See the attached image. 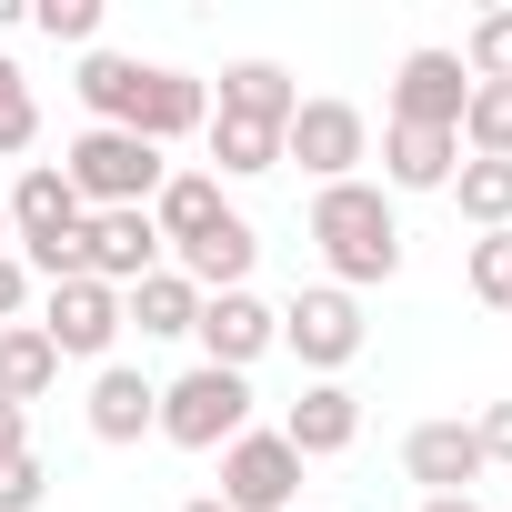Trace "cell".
Masks as SVG:
<instances>
[{"label": "cell", "mask_w": 512, "mask_h": 512, "mask_svg": "<svg viewBox=\"0 0 512 512\" xmlns=\"http://www.w3.org/2000/svg\"><path fill=\"white\" fill-rule=\"evenodd\" d=\"M71 91H81L91 131H131V141H151V151L211 131V81H191V71H151V61H131V51H91Z\"/></svg>", "instance_id": "cell-1"}, {"label": "cell", "mask_w": 512, "mask_h": 512, "mask_svg": "<svg viewBox=\"0 0 512 512\" xmlns=\"http://www.w3.org/2000/svg\"><path fill=\"white\" fill-rule=\"evenodd\" d=\"M312 241H322V262H332V292H372L402 272V221L372 181H332L312 191Z\"/></svg>", "instance_id": "cell-2"}, {"label": "cell", "mask_w": 512, "mask_h": 512, "mask_svg": "<svg viewBox=\"0 0 512 512\" xmlns=\"http://www.w3.org/2000/svg\"><path fill=\"white\" fill-rule=\"evenodd\" d=\"M81 191L61 181V161H31L11 181V241H21V272L41 282H81Z\"/></svg>", "instance_id": "cell-3"}, {"label": "cell", "mask_w": 512, "mask_h": 512, "mask_svg": "<svg viewBox=\"0 0 512 512\" xmlns=\"http://www.w3.org/2000/svg\"><path fill=\"white\" fill-rule=\"evenodd\" d=\"M151 432L181 442V452H231V442L251 432V372L191 362L181 382H161V422H151Z\"/></svg>", "instance_id": "cell-4"}, {"label": "cell", "mask_w": 512, "mask_h": 512, "mask_svg": "<svg viewBox=\"0 0 512 512\" xmlns=\"http://www.w3.org/2000/svg\"><path fill=\"white\" fill-rule=\"evenodd\" d=\"M61 181L81 191V211H151V191H161L171 171H161V151L131 141V131H81V141L61 151Z\"/></svg>", "instance_id": "cell-5"}, {"label": "cell", "mask_w": 512, "mask_h": 512, "mask_svg": "<svg viewBox=\"0 0 512 512\" xmlns=\"http://www.w3.org/2000/svg\"><path fill=\"white\" fill-rule=\"evenodd\" d=\"M282 161H302L322 191H332V181H362V161H372V121H362L352 101H302L292 131H282Z\"/></svg>", "instance_id": "cell-6"}, {"label": "cell", "mask_w": 512, "mask_h": 512, "mask_svg": "<svg viewBox=\"0 0 512 512\" xmlns=\"http://www.w3.org/2000/svg\"><path fill=\"white\" fill-rule=\"evenodd\" d=\"M131 322H121V292L111 282H51V302H41V342L61 352V362H111V342H121Z\"/></svg>", "instance_id": "cell-7"}, {"label": "cell", "mask_w": 512, "mask_h": 512, "mask_svg": "<svg viewBox=\"0 0 512 512\" xmlns=\"http://www.w3.org/2000/svg\"><path fill=\"white\" fill-rule=\"evenodd\" d=\"M282 342L302 352V372L342 382V362H362V302H352V292H332V282H312V292L282 312Z\"/></svg>", "instance_id": "cell-8"}, {"label": "cell", "mask_w": 512, "mask_h": 512, "mask_svg": "<svg viewBox=\"0 0 512 512\" xmlns=\"http://www.w3.org/2000/svg\"><path fill=\"white\" fill-rule=\"evenodd\" d=\"M292 492H302V452L282 432H241L221 452V512H292Z\"/></svg>", "instance_id": "cell-9"}, {"label": "cell", "mask_w": 512, "mask_h": 512, "mask_svg": "<svg viewBox=\"0 0 512 512\" xmlns=\"http://www.w3.org/2000/svg\"><path fill=\"white\" fill-rule=\"evenodd\" d=\"M191 342H201V362H211V372H251V362L282 342V312H272L262 292H211V302H201V322H191Z\"/></svg>", "instance_id": "cell-10"}, {"label": "cell", "mask_w": 512, "mask_h": 512, "mask_svg": "<svg viewBox=\"0 0 512 512\" xmlns=\"http://www.w3.org/2000/svg\"><path fill=\"white\" fill-rule=\"evenodd\" d=\"M462 101H472L462 51H412V61L392 71V121H402V131H462Z\"/></svg>", "instance_id": "cell-11"}, {"label": "cell", "mask_w": 512, "mask_h": 512, "mask_svg": "<svg viewBox=\"0 0 512 512\" xmlns=\"http://www.w3.org/2000/svg\"><path fill=\"white\" fill-rule=\"evenodd\" d=\"M81 272L111 282V292L151 282V272H161V231H151V211H91V221H81Z\"/></svg>", "instance_id": "cell-12"}, {"label": "cell", "mask_w": 512, "mask_h": 512, "mask_svg": "<svg viewBox=\"0 0 512 512\" xmlns=\"http://www.w3.org/2000/svg\"><path fill=\"white\" fill-rule=\"evenodd\" d=\"M402 472H412V482H422V502H432V492H472L492 462H482L472 422H412V432H402Z\"/></svg>", "instance_id": "cell-13"}, {"label": "cell", "mask_w": 512, "mask_h": 512, "mask_svg": "<svg viewBox=\"0 0 512 512\" xmlns=\"http://www.w3.org/2000/svg\"><path fill=\"white\" fill-rule=\"evenodd\" d=\"M221 221H231V201H221L211 171H171V181L151 191V231H161V251H191V241H211Z\"/></svg>", "instance_id": "cell-14"}, {"label": "cell", "mask_w": 512, "mask_h": 512, "mask_svg": "<svg viewBox=\"0 0 512 512\" xmlns=\"http://www.w3.org/2000/svg\"><path fill=\"white\" fill-rule=\"evenodd\" d=\"M282 442H292L302 462H332V452H352V442H362V402H352L342 382H312V392L282 412Z\"/></svg>", "instance_id": "cell-15"}, {"label": "cell", "mask_w": 512, "mask_h": 512, "mask_svg": "<svg viewBox=\"0 0 512 512\" xmlns=\"http://www.w3.org/2000/svg\"><path fill=\"white\" fill-rule=\"evenodd\" d=\"M151 422H161V382L131 372V362H101V372H91V432H101V442H141Z\"/></svg>", "instance_id": "cell-16"}, {"label": "cell", "mask_w": 512, "mask_h": 512, "mask_svg": "<svg viewBox=\"0 0 512 512\" xmlns=\"http://www.w3.org/2000/svg\"><path fill=\"white\" fill-rule=\"evenodd\" d=\"M251 251H262V241H251V221L231 211V221H221L211 241H191V251H181L171 272H181V282H191L201 302H211V292H251Z\"/></svg>", "instance_id": "cell-17"}, {"label": "cell", "mask_w": 512, "mask_h": 512, "mask_svg": "<svg viewBox=\"0 0 512 512\" xmlns=\"http://www.w3.org/2000/svg\"><path fill=\"white\" fill-rule=\"evenodd\" d=\"M221 111H231V121H262V131H292L302 91H292L282 61H231V71H221Z\"/></svg>", "instance_id": "cell-18"}, {"label": "cell", "mask_w": 512, "mask_h": 512, "mask_svg": "<svg viewBox=\"0 0 512 512\" xmlns=\"http://www.w3.org/2000/svg\"><path fill=\"white\" fill-rule=\"evenodd\" d=\"M382 171H392V191H452V171H462V141L452 131H382Z\"/></svg>", "instance_id": "cell-19"}, {"label": "cell", "mask_w": 512, "mask_h": 512, "mask_svg": "<svg viewBox=\"0 0 512 512\" xmlns=\"http://www.w3.org/2000/svg\"><path fill=\"white\" fill-rule=\"evenodd\" d=\"M121 322H141V342H181V332L201 322V292L161 262L151 282H131V292H121Z\"/></svg>", "instance_id": "cell-20"}, {"label": "cell", "mask_w": 512, "mask_h": 512, "mask_svg": "<svg viewBox=\"0 0 512 512\" xmlns=\"http://www.w3.org/2000/svg\"><path fill=\"white\" fill-rule=\"evenodd\" d=\"M51 382H61V352L41 342V322H11V332H0V402L21 412V402H41Z\"/></svg>", "instance_id": "cell-21"}, {"label": "cell", "mask_w": 512, "mask_h": 512, "mask_svg": "<svg viewBox=\"0 0 512 512\" xmlns=\"http://www.w3.org/2000/svg\"><path fill=\"white\" fill-rule=\"evenodd\" d=\"M472 161H512V81H472L462 101V131H452Z\"/></svg>", "instance_id": "cell-22"}, {"label": "cell", "mask_w": 512, "mask_h": 512, "mask_svg": "<svg viewBox=\"0 0 512 512\" xmlns=\"http://www.w3.org/2000/svg\"><path fill=\"white\" fill-rule=\"evenodd\" d=\"M211 161L231 171V181H251V171H282V131H262V121H231V111H211Z\"/></svg>", "instance_id": "cell-23"}, {"label": "cell", "mask_w": 512, "mask_h": 512, "mask_svg": "<svg viewBox=\"0 0 512 512\" xmlns=\"http://www.w3.org/2000/svg\"><path fill=\"white\" fill-rule=\"evenodd\" d=\"M452 201L472 231H512V161H462L452 171Z\"/></svg>", "instance_id": "cell-24"}, {"label": "cell", "mask_w": 512, "mask_h": 512, "mask_svg": "<svg viewBox=\"0 0 512 512\" xmlns=\"http://www.w3.org/2000/svg\"><path fill=\"white\" fill-rule=\"evenodd\" d=\"M31 141H41V101H31L21 61H0V161H21Z\"/></svg>", "instance_id": "cell-25"}, {"label": "cell", "mask_w": 512, "mask_h": 512, "mask_svg": "<svg viewBox=\"0 0 512 512\" xmlns=\"http://www.w3.org/2000/svg\"><path fill=\"white\" fill-rule=\"evenodd\" d=\"M462 71H472V81H512V11H482V21H472Z\"/></svg>", "instance_id": "cell-26"}, {"label": "cell", "mask_w": 512, "mask_h": 512, "mask_svg": "<svg viewBox=\"0 0 512 512\" xmlns=\"http://www.w3.org/2000/svg\"><path fill=\"white\" fill-rule=\"evenodd\" d=\"M31 31H41V41L91 51V41H101V0H31Z\"/></svg>", "instance_id": "cell-27"}, {"label": "cell", "mask_w": 512, "mask_h": 512, "mask_svg": "<svg viewBox=\"0 0 512 512\" xmlns=\"http://www.w3.org/2000/svg\"><path fill=\"white\" fill-rule=\"evenodd\" d=\"M472 292H482L492 312H512V231H482V241H472Z\"/></svg>", "instance_id": "cell-28"}, {"label": "cell", "mask_w": 512, "mask_h": 512, "mask_svg": "<svg viewBox=\"0 0 512 512\" xmlns=\"http://www.w3.org/2000/svg\"><path fill=\"white\" fill-rule=\"evenodd\" d=\"M41 492H51L41 452H0V512H41Z\"/></svg>", "instance_id": "cell-29"}, {"label": "cell", "mask_w": 512, "mask_h": 512, "mask_svg": "<svg viewBox=\"0 0 512 512\" xmlns=\"http://www.w3.org/2000/svg\"><path fill=\"white\" fill-rule=\"evenodd\" d=\"M31 312V272H21V251H0V332H11Z\"/></svg>", "instance_id": "cell-30"}, {"label": "cell", "mask_w": 512, "mask_h": 512, "mask_svg": "<svg viewBox=\"0 0 512 512\" xmlns=\"http://www.w3.org/2000/svg\"><path fill=\"white\" fill-rule=\"evenodd\" d=\"M472 442H482V462H512V402H482Z\"/></svg>", "instance_id": "cell-31"}, {"label": "cell", "mask_w": 512, "mask_h": 512, "mask_svg": "<svg viewBox=\"0 0 512 512\" xmlns=\"http://www.w3.org/2000/svg\"><path fill=\"white\" fill-rule=\"evenodd\" d=\"M0 452H31V422H21L11 402H0Z\"/></svg>", "instance_id": "cell-32"}, {"label": "cell", "mask_w": 512, "mask_h": 512, "mask_svg": "<svg viewBox=\"0 0 512 512\" xmlns=\"http://www.w3.org/2000/svg\"><path fill=\"white\" fill-rule=\"evenodd\" d=\"M422 512H482V502H472V492H432Z\"/></svg>", "instance_id": "cell-33"}, {"label": "cell", "mask_w": 512, "mask_h": 512, "mask_svg": "<svg viewBox=\"0 0 512 512\" xmlns=\"http://www.w3.org/2000/svg\"><path fill=\"white\" fill-rule=\"evenodd\" d=\"M0 251H11V191H0Z\"/></svg>", "instance_id": "cell-34"}, {"label": "cell", "mask_w": 512, "mask_h": 512, "mask_svg": "<svg viewBox=\"0 0 512 512\" xmlns=\"http://www.w3.org/2000/svg\"><path fill=\"white\" fill-rule=\"evenodd\" d=\"M181 512H221V492H201V502H181Z\"/></svg>", "instance_id": "cell-35"}, {"label": "cell", "mask_w": 512, "mask_h": 512, "mask_svg": "<svg viewBox=\"0 0 512 512\" xmlns=\"http://www.w3.org/2000/svg\"><path fill=\"white\" fill-rule=\"evenodd\" d=\"M11 21H21V0H0V31H11Z\"/></svg>", "instance_id": "cell-36"}]
</instances>
